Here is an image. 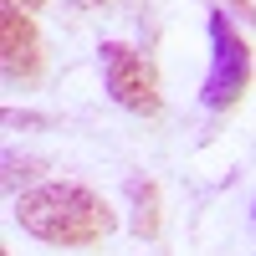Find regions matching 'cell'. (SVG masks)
I'll return each mask as SVG.
<instances>
[{"label":"cell","mask_w":256,"mask_h":256,"mask_svg":"<svg viewBox=\"0 0 256 256\" xmlns=\"http://www.w3.org/2000/svg\"><path fill=\"white\" fill-rule=\"evenodd\" d=\"M10 220L26 230L31 241H41V246L88 251V246H102V241L118 230V210L102 200L92 184L46 180V184L26 190V195H16Z\"/></svg>","instance_id":"obj_1"},{"label":"cell","mask_w":256,"mask_h":256,"mask_svg":"<svg viewBox=\"0 0 256 256\" xmlns=\"http://www.w3.org/2000/svg\"><path fill=\"white\" fill-rule=\"evenodd\" d=\"M205 31H210V72H205L200 102H205L210 113H230V108L246 102L251 82H256V52H251V41L241 36L236 16L220 10V6L210 10Z\"/></svg>","instance_id":"obj_2"},{"label":"cell","mask_w":256,"mask_h":256,"mask_svg":"<svg viewBox=\"0 0 256 256\" xmlns=\"http://www.w3.org/2000/svg\"><path fill=\"white\" fill-rule=\"evenodd\" d=\"M98 62H102V88L118 102L123 113H138V118H154L164 108V82H159V67L154 56L138 52L134 41H102L98 46Z\"/></svg>","instance_id":"obj_3"},{"label":"cell","mask_w":256,"mask_h":256,"mask_svg":"<svg viewBox=\"0 0 256 256\" xmlns=\"http://www.w3.org/2000/svg\"><path fill=\"white\" fill-rule=\"evenodd\" d=\"M0 72L20 88H36L46 77V36H41L36 16L0 6Z\"/></svg>","instance_id":"obj_4"},{"label":"cell","mask_w":256,"mask_h":256,"mask_svg":"<svg viewBox=\"0 0 256 256\" xmlns=\"http://www.w3.org/2000/svg\"><path fill=\"white\" fill-rule=\"evenodd\" d=\"M128 205H134L128 230H134L138 241H159V230H164V195H159V184L148 174H134L128 180Z\"/></svg>","instance_id":"obj_5"},{"label":"cell","mask_w":256,"mask_h":256,"mask_svg":"<svg viewBox=\"0 0 256 256\" xmlns=\"http://www.w3.org/2000/svg\"><path fill=\"white\" fill-rule=\"evenodd\" d=\"M46 159H20V154H6V190L10 195H26V190L46 184Z\"/></svg>","instance_id":"obj_6"},{"label":"cell","mask_w":256,"mask_h":256,"mask_svg":"<svg viewBox=\"0 0 256 256\" xmlns=\"http://www.w3.org/2000/svg\"><path fill=\"white\" fill-rule=\"evenodd\" d=\"M220 10H230V16H241L246 26H256V0H216Z\"/></svg>","instance_id":"obj_7"},{"label":"cell","mask_w":256,"mask_h":256,"mask_svg":"<svg viewBox=\"0 0 256 256\" xmlns=\"http://www.w3.org/2000/svg\"><path fill=\"white\" fill-rule=\"evenodd\" d=\"M52 118H41V113H6V128H46Z\"/></svg>","instance_id":"obj_8"},{"label":"cell","mask_w":256,"mask_h":256,"mask_svg":"<svg viewBox=\"0 0 256 256\" xmlns=\"http://www.w3.org/2000/svg\"><path fill=\"white\" fill-rule=\"evenodd\" d=\"M6 10H26V16H36V10H46V0H0Z\"/></svg>","instance_id":"obj_9"},{"label":"cell","mask_w":256,"mask_h":256,"mask_svg":"<svg viewBox=\"0 0 256 256\" xmlns=\"http://www.w3.org/2000/svg\"><path fill=\"white\" fill-rule=\"evenodd\" d=\"M82 6H88V10H108L113 0H82Z\"/></svg>","instance_id":"obj_10"},{"label":"cell","mask_w":256,"mask_h":256,"mask_svg":"<svg viewBox=\"0 0 256 256\" xmlns=\"http://www.w3.org/2000/svg\"><path fill=\"white\" fill-rule=\"evenodd\" d=\"M0 256H10V251H0Z\"/></svg>","instance_id":"obj_11"}]
</instances>
